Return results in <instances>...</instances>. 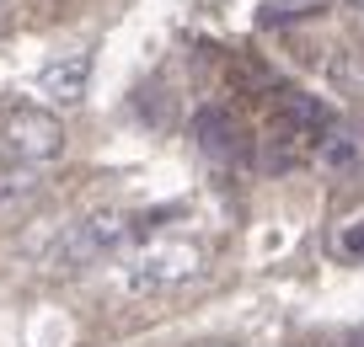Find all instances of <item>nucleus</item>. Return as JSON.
Instances as JSON below:
<instances>
[{"label":"nucleus","instance_id":"6","mask_svg":"<svg viewBox=\"0 0 364 347\" xmlns=\"http://www.w3.org/2000/svg\"><path fill=\"white\" fill-rule=\"evenodd\" d=\"M316 166L321 171H359L364 166V134L359 128H348V123H332L327 134H321V145H316Z\"/></svg>","mask_w":364,"mask_h":347},{"label":"nucleus","instance_id":"2","mask_svg":"<svg viewBox=\"0 0 364 347\" xmlns=\"http://www.w3.org/2000/svg\"><path fill=\"white\" fill-rule=\"evenodd\" d=\"M0 145L22 166H48L65 155V128L48 107H6L0 112Z\"/></svg>","mask_w":364,"mask_h":347},{"label":"nucleus","instance_id":"4","mask_svg":"<svg viewBox=\"0 0 364 347\" xmlns=\"http://www.w3.org/2000/svg\"><path fill=\"white\" fill-rule=\"evenodd\" d=\"M193 145L209 160H220V166H236V160L252 155V134L230 107H198L193 112Z\"/></svg>","mask_w":364,"mask_h":347},{"label":"nucleus","instance_id":"10","mask_svg":"<svg viewBox=\"0 0 364 347\" xmlns=\"http://www.w3.org/2000/svg\"><path fill=\"white\" fill-rule=\"evenodd\" d=\"M348 6H353V16H359V22H364V0H348Z\"/></svg>","mask_w":364,"mask_h":347},{"label":"nucleus","instance_id":"12","mask_svg":"<svg viewBox=\"0 0 364 347\" xmlns=\"http://www.w3.org/2000/svg\"><path fill=\"white\" fill-rule=\"evenodd\" d=\"M353 347H364V336H359V342H353Z\"/></svg>","mask_w":364,"mask_h":347},{"label":"nucleus","instance_id":"7","mask_svg":"<svg viewBox=\"0 0 364 347\" xmlns=\"http://www.w3.org/2000/svg\"><path fill=\"white\" fill-rule=\"evenodd\" d=\"M327 75H332V86H338L343 97L364 101V48H338L332 65H327Z\"/></svg>","mask_w":364,"mask_h":347},{"label":"nucleus","instance_id":"3","mask_svg":"<svg viewBox=\"0 0 364 347\" xmlns=\"http://www.w3.org/2000/svg\"><path fill=\"white\" fill-rule=\"evenodd\" d=\"M129 236H134V219H129V214H118V209L86 214L80 224H70L65 241L54 246V268H86V262H102L107 251H118Z\"/></svg>","mask_w":364,"mask_h":347},{"label":"nucleus","instance_id":"9","mask_svg":"<svg viewBox=\"0 0 364 347\" xmlns=\"http://www.w3.org/2000/svg\"><path fill=\"white\" fill-rule=\"evenodd\" d=\"M338 257L364 262V219H348V224L338 230Z\"/></svg>","mask_w":364,"mask_h":347},{"label":"nucleus","instance_id":"5","mask_svg":"<svg viewBox=\"0 0 364 347\" xmlns=\"http://www.w3.org/2000/svg\"><path fill=\"white\" fill-rule=\"evenodd\" d=\"M91 86V54H65L38 75V91H43L48 107H80Z\"/></svg>","mask_w":364,"mask_h":347},{"label":"nucleus","instance_id":"1","mask_svg":"<svg viewBox=\"0 0 364 347\" xmlns=\"http://www.w3.org/2000/svg\"><path fill=\"white\" fill-rule=\"evenodd\" d=\"M198 268H204V246H198V241L156 236V241H145V246L129 251L124 268H118V278H124V289H134V294H161V289H177V283L198 278Z\"/></svg>","mask_w":364,"mask_h":347},{"label":"nucleus","instance_id":"11","mask_svg":"<svg viewBox=\"0 0 364 347\" xmlns=\"http://www.w3.org/2000/svg\"><path fill=\"white\" fill-rule=\"evenodd\" d=\"M193 347H236V342H193Z\"/></svg>","mask_w":364,"mask_h":347},{"label":"nucleus","instance_id":"8","mask_svg":"<svg viewBox=\"0 0 364 347\" xmlns=\"http://www.w3.org/2000/svg\"><path fill=\"white\" fill-rule=\"evenodd\" d=\"M38 182V166H22V160H0V203L22 198V192H33Z\"/></svg>","mask_w":364,"mask_h":347}]
</instances>
